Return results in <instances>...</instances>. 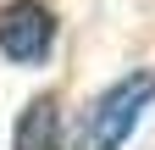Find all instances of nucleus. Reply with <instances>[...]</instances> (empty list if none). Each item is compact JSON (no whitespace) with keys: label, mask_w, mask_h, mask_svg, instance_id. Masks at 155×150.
Returning a JSON list of instances; mask_svg holds the SVG:
<instances>
[{"label":"nucleus","mask_w":155,"mask_h":150,"mask_svg":"<svg viewBox=\"0 0 155 150\" xmlns=\"http://www.w3.org/2000/svg\"><path fill=\"white\" fill-rule=\"evenodd\" d=\"M155 106V72H122L89 111V150H122Z\"/></svg>","instance_id":"f257e3e1"},{"label":"nucleus","mask_w":155,"mask_h":150,"mask_svg":"<svg viewBox=\"0 0 155 150\" xmlns=\"http://www.w3.org/2000/svg\"><path fill=\"white\" fill-rule=\"evenodd\" d=\"M55 50V11L45 0H6L0 6V56L17 67H39Z\"/></svg>","instance_id":"f03ea898"},{"label":"nucleus","mask_w":155,"mask_h":150,"mask_svg":"<svg viewBox=\"0 0 155 150\" xmlns=\"http://www.w3.org/2000/svg\"><path fill=\"white\" fill-rule=\"evenodd\" d=\"M55 145H61V106H55V95H39L17 111L11 150H55Z\"/></svg>","instance_id":"7ed1b4c3"}]
</instances>
